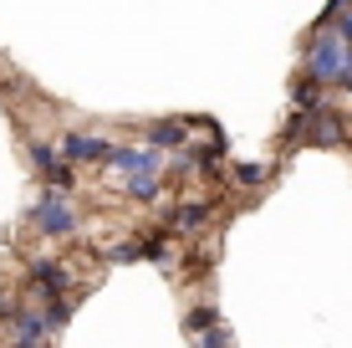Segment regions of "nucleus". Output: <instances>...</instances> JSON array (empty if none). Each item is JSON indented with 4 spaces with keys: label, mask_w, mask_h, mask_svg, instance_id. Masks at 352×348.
<instances>
[{
    "label": "nucleus",
    "mask_w": 352,
    "mask_h": 348,
    "mask_svg": "<svg viewBox=\"0 0 352 348\" xmlns=\"http://www.w3.org/2000/svg\"><path fill=\"white\" fill-rule=\"evenodd\" d=\"M307 77L311 82H352V41L342 31H317L307 46Z\"/></svg>",
    "instance_id": "1"
},
{
    "label": "nucleus",
    "mask_w": 352,
    "mask_h": 348,
    "mask_svg": "<svg viewBox=\"0 0 352 348\" xmlns=\"http://www.w3.org/2000/svg\"><path fill=\"white\" fill-rule=\"evenodd\" d=\"M31 225L41 236H72L77 231V205L62 200V190H46V195L31 205Z\"/></svg>",
    "instance_id": "2"
},
{
    "label": "nucleus",
    "mask_w": 352,
    "mask_h": 348,
    "mask_svg": "<svg viewBox=\"0 0 352 348\" xmlns=\"http://www.w3.org/2000/svg\"><path fill=\"white\" fill-rule=\"evenodd\" d=\"M107 164L123 170V174H159L164 170V149H153V143H133V149H113Z\"/></svg>",
    "instance_id": "3"
},
{
    "label": "nucleus",
    "mask_w": 352,
    "mask_h": 348,
    "mask_svg": "<svg viewBox=\"0 0 352 348\" xmlns=\"http://www.w3.org/2000/svg\"><path fill=\"white\" fill-rule=\"evenodd\" d=\"M107 154H113V143L97 139V134H67L62 139V159L67 164H97V159H107Z\"/></svg>",
    "instance_id": "4"
},
{
    "label": "nucleus",
    "mask_w": 352,
    "mask_h": 348,
    "mask_svg": "<svg viewBox=\"0 0 352 348\" xmlns=\"http://www.w3.org/2000/svg\"><path fill=\"white\" fill-rule=\"evenodd\" d=\"M307 139L311 143H342V123H337L332 113H327V108H307Z\"/></svg>",
    "instance_id": "5"
},
{
    "label": "nucleus",
    "mask_w": 352,
    "mask_h": 348,
    "mask_svg": "<svg viewBox=\"0 0 352 348\" xmlns=\"http://www.w3.org/2000/svg\"><path fill=\"white\" fill-rule=\"evenodd\" d=\"M31 287L46 297V303H52V297L67 292V272L56 267V261H36V267H31Z\"/></svg>",
    "instance_id": "6"
},
{
    "label": "nucleus",
    "mask_w": 352,
    "mask_h": 348,
    "mask_svg": "<svg viewBox=\"0 0 352 348\" xmlns=\"http://www.w3.org/2000/svg\"><path fill=\"white\" fill-rule=\"evenodd\" d=\"M184 134H189V123H153L148 128L153 149H174V143H184Z\"/></svg>",
    "instance_id": "7"
},
{
    "label": "nucleus",
    "mask_w": 352,
    "mask_h": 348,
    "mask_svg": "<svg viewBox=\"0 0 352 348\" xmlns=\"http://www.w3.org/2000/svg\"><path fill=\"white\" fill-rule=\"evenodd\" d=\"M204 221H210V205H194V200L174 210V225H179V231H194V225H204Z\"/></svg>",
    "instance_id": "8"
},
{
    "label": "nucleus",
    "mask_w": 352,
    "mask_h": 348,
    "mask_svg": "<svg viewBox=\"0 0 352 348\" xmlns=\"http://www.w3.org/2000/svg\"><path fill=\"white\" fill-rule=\"evenodd\" d=\"M128 195L133 200H153L159 195V174H128Z\"/></svg>",
    "instance_id": "9"
},
{
    "label": "nucleus",
    "mask_w": 352,
    "mask_h": 348,
    "mask_svg": "<svg viewBox=\"0 0 352 348\" xmlns=\"http://www.w3.org/2000/svg\"><path fill=\"white\" fill-rule=\"evenodd\" d=\"M214 328V307H199V313H189V333H204Z\"/></svg>",
    "instance_id": "10"
},
{
    "label": "nucleus",
    "mask_w": 352,
    "mask_h": 348,
    "mask_svg": "<svg viewBox=\"0 0 352 348\" xmlns=\"http://www.w3.org/2000/svg\"><path fill=\"white\" fill-rule=\"evenodd\" d=\"M199 348H225V333H214V328H204V333H199Z\"/></svg>",
    "instance_id": "11"
},
{
    "label": "nucleus",
    "mask_w": 352,
    "mask_h": 348,
    "mask_svg": "<svg viewBox=\"0 0 352 348\" xmlns=\"http://www.w3.org/2000/svg\"><path fill=\"white\" fill-rule=\"evenodd\" d=\"M337 16H342V26H337V31H342L347 41H352V0H342V10H337Z\"/></svg>",
    "instance_id": "12"
}]
</instances>
